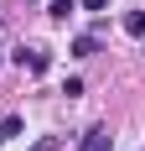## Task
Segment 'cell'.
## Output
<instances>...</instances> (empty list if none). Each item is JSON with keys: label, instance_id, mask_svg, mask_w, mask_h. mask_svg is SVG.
Masks as SVG:
<instances>
[{"label": "cell", "instance_id": "6da1fadb", "mask_svg": "<svg viewBox=\"0 0 145 151\" xmlns=\"http://www.w3.org/2000/svg\"><path fill=\"white\" fill-rule=\"evenodd\" d=\"M16 63H21V68H31V73H47V52L42 47H21V52H11Z\"/></svg>", "mask_w": 145, "mask_h": 151}, {"label": "cell", "instance_id": "7a4b0ae2", "mask_svg": "<svg viewBox=\"0 0 145 151\" xmlns=\"http://www.w3.org/2000/svg\"><path fill=\"white\" fill-rule=\"evenodd\" d=\"M109 146H114V136H109V125H93V130L83 136V151H109Z\"/></svg>", "mask_w": 145, "mask_h": 151}, {"label": "cell", "instance_id": "3957f363", "mask_svg": "<svg viewBox=\"0 0 145 151\" xmlns=\"http://www.w3.org/2000/svg\"><path fill=\"white\" fill-rule=\"evenodd\" d=\"M72 52H78V58H93V52H99V37H93V31H88V37H78V42H72Z\"/></svg>", "mask_w": 145, "mask_h": 151}, {"label": "cell", "instance_id": "277c9868", "mask_svg": "<svg viewBox=\"0 0 145 151\" xmlns=\"http://www.w3.org/2000/svg\"><path fill=\"white\" fill-rule=\"evenodd\" d=\"M124 31H130V37H145V11H130V16H124Z\"/></svg>", "mask_w": 145, "mask_h": 151}, {"label": "cell", "instance_id": "5b68a950", "mask_svg": "<svg viewBox=\"0 0 145 151\" xmlns=\"http://www.w3.org/2000/svg\"><path fill=\"white\" fill-rule=\"evenodd\" d=\"M11 136H21V115H5L0 120V141H11Z\"/></svg>", "mask_w": 145, "mask_h": 151}, {"label": "cell", "instance_id": "8992f818", "mask_svg": "<svg viewBox=\"0 0 145 151\" xmlns=\"http://www.w3.org/2000/svg\"><path fill=\"white\" fill-rule=\"evenodd\" d=\"M68 11H78V0H52V21H68Z\"/></svg>", "mask_w": 145, "mask_h": 151}, {"label": "cell", "instance_id": "52a82bcc", "mask_svg": "<svg viewBox=\"0 0 145 151\" xmlns=\"http://www.w3.org/2000/svg\"><path fill=\"white\" fill-rule=\"evenodd\" d=\"M31 151H62V141H57V136H47V141H36Z\"/></svg>", "mask_w": 145, "mask_h": 151}, {"label": "cell", "instance_id": "ba28073f", "mask_svg": "<svg viewBox=\"0 0 145 151\" xmlns=\"http://www.w3.org/2000/svg\"><path fill=\"white\" fill-rule=\"evenodd\" d=\"M78 5H83V11H104L109 0H78Z\"/></svg>", "mask_w": 145, "mask_h": 151}]
</instances>
